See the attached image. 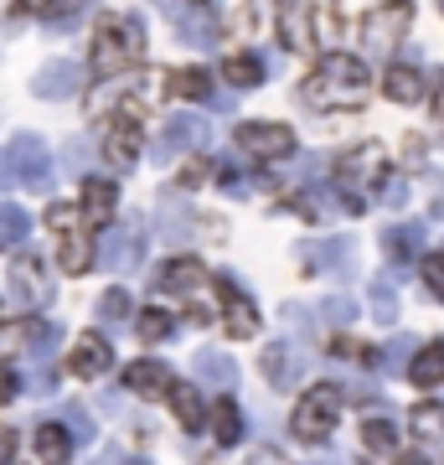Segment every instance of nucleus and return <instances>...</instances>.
Here are the masks:
<instances>
[{"label":"nucleus","instance_id":"nucleus-1","mask_svg":"<svg viewBox=\"0 0 444 465\" xmlns=\"http://www.w3.org/2000/svg\"><path fill=\"white\" fill-rule=\"evenodd\" d=\"M367 88H372L367 63L346 57V52H331V57L315 63L311 78L300 84V104H305V109H357Z\"/></svg>","mask_w":444,"mask_h":465},{"label":"nucleus","instance_id":"nucleus-2","mask_svg":"<svg viewBox=\"0 0 444 465\" xmlns=\"http://www.w3.org/2000/svg\"><path fill=\"white\" fill-rule=\"evenodd\" d=\"M145 57V26L134 16H99L94 32V73L99 78H124Z\"/></svg>","mask_w":444,"mask_h":465},{"label":"nucleus","instance_id":"nucleus-3","mask_svg":"<svg viewBox=\"0 0 444 465\" xmlns=\"http://www.w3.org/2000/svg\"><path fill=\"white\" fill-rule=\"evenodd\" d=\"M341 409H346L341 388H336V382H315L311 393L300 399V409H295V440H305V445H326L331 434H336Z\"/></svg>","mask_w":444,"mask_h":465},{"label":"nucleus","instance_id":"nucleus-4","mask_svg":"<svg viewBox=\"0 0 444 465\" xmlns=\"http://www.w3.org/2000/svg\"><path fill=\"white\" fill-rule=\"evenodd\" d=\"M47 228L57 238V269L67 274H88L94 269V238H88V223L78 217V207H52L47 213Z\"/></svg>","mask_w":444,"mask_h":465},{"label":"nucleus","instance_id":"nucleus-5","mask_svg":"<svg viewBox=\"0 0 444 465\" xmlns=\"http://www.w3.org/2000/svg\"><path fill=\"white\" fill-rule=\"evenodd\" d=\"M5 171L11 182L26 186V192H52V150L42 145V134L21 130L11 145H5Z\"/></svg>","mask_w":444,"mask_h":465},{"label":"nucleus","instance_id":"nucleus-6","mask_svg":"<svg viewBox=\"0 0 444 465\" xmlns=\"http://www.w3.org/2000/svg\"><path fill=\"white\" fill-rule=\"evenodd\" d=\"M409 21H413V5L409 0H388L378 11L362 16V52L367 57H393L409 36Z\"/></svg>","mask_w":444,"mask_h":465},{"label":"nucleus","instance_id":"nucleus-7","mask_svg":"<svg viewBox=\"0 0 444 465\" xmlns=\"http://www.w3.org/2000/svg\"><path fill=\"white\" fill-rule=\"evenodd\" d=\"M145 217L130 213L119 228H109L104 223V238H99V249H94V259H99V269H134L140 259H145Z\"/></svg>","mask_w":444,"mask_h":465},{"label":"nucleus","instance_id":"nucleus-8","mask_svg":"<svg viewBox=\"0 0 444 465\" xmlns=\"http://www.w3.org/2000/svg\"><path fill=\"white\" fill-rule=\"evenodd\" d=\"M5 280H11L16 311H47V305H52V269L42 264L36 253H21V259H11Z\"/></svg>","mask_w":444,"mask_h":465},{"label":"nucleus","instance_id":"nucleus-9","mask_svg":"<svg viewBox=\"0 0 444 465\" xmlns=\"http://www.w3.org/2000/svg\"><path fill=\"white\" fill-rule=\"evenodd\" d=\"M300 264H305V274L351 280L357 274V249H351V238H321V243H305L300 249Z\"/></svg>","mask_w":444,"mask_h":465},{"label":"nucleus","instance_id":"nucleus-10","mask_svg":"<svg viewBox=\"0 0 444 465\" xmlns=\"http://www.w3.org/2000/svg\"><path fill=\"white\" fill-rule=\"evenodd\" d=\"M176 36H182L186 47L197 52H212L217 42H222V21H217V11L207 5V0H197V5H176Z\"/></svg>","mask_w":444,"mask_h":465},{"label":"nucleus","instance_id":"nucleus-11","mask_svg":"<svg viewBox=\"0 0 444 465\" xmlns=\"http://www.w3.org/2000/svg\"><path fill=\"white\" fill-rule=\"evenodd\" d=\"M259 367H263V378H269V388L290 393V388L305 378V351H300L295 341H274V347L259 351Z\"/></svg>","mask_w":444,"mask_h":465},{"label":"nucleus","instance_id":"nucleus-12","mask_svg":"<svg viewBox=\"0 0 444 465\" xmlns=\"http://www.w3.org/2000/svg\"><path fill=\"white\" fill-rule=\"evenodd\" d=\"M238 145L259 161H284L295 150V130L290 124H238Z\"/></svg>","mask_w":444,"mask_h":465},{"label":"nucleus","instance_id":"nucleus-13","mask_svg":"<svg viewBox=\"0 0 444 465\" xmlns=\"http://www.w3.org/2000/svg\"><path fill=\"white\" fill-rule=\"evenodd\" d=\"M388 182V150L357 145L341 155V186H382Z\"/></svg>","mask_w":444,"mask_h":465},{"label":"nucleus","instance_id":"nucleus-14","mask_svg":"<svg viewBox=\"0 0 444 465\" xmlns=\"http://www.w3.org/2000/svg\"><path fill=\"white\" fill-rule=\"evenodd\" d=\"M109 367H114V347H109L99 331H83L78 341H73V357H67V372H73V378L94 382L99 372H109Z\"/></svg>","mask_w":444,"mask_h":465},{"label":"nucleus","instance_id":"nucleus-15","mask_svg":"<svg viewBox=\"0 0 444 465\" xmlns=\"http://www.w3.org/2000/svg\"><path fill=\"white\" fill-rule=\"evenodd\" d=\"M217 295H222V311H228V321H222V326H228V336L248 341V336L259 331V305H253V300H248L243 290H238V284L228 280V274L217 280Z\"/></svg>","mask_w":444,"mask_h":465},{"label":"nucleus","instance_id":"nucleus-16","mask_svg":"<svg viewBox=\"0 0 444 465\" xmlns=\"http://www.w3.org/2000/svg\"><path fill=\"white\" fill-rule=\"evenodd\" d=\"M202 145H207V119H202V114H171V119H165V134H161V150H155V155L171 161L176 150L192 155V150H202Z\"/></svg>","mask_w":444,"mask_h":465},{"label":"nucleus","instance_id":"nucleus-17","mask_svg":"<svg viewBox=\"0 0 444 465\" xmlns=\"http://www.w3.org/2000/svg\"><path fill=\"white\" fill-rule=\"evenodd\" d=\"M78 78L83 67L73 57H57V63H42L32 78V94L36 99H67V94H78Z\"/></svg>","mask_w":444,"mask_h":465},{"label":"nucleus","instance_id":"nucleus-18","mask_svg":"<svg viewBox=\"0 0 444 465\" xmlns=\"http://www.w3.org/2000/svg\"><path fill=\"white\" fill-rule=\"evenodd\" d=\"M155 223H161V238L165 243H192L197 238V213L186 207L176 192H165L161 207H155Z\"/></svg>","mask_w":444,"mask_h":465},{"label":"nucleus","instance_id":"nucleus-19","mask_svg":"<svg viewBox=\"0 0 444 465\" xmlns=\"http://www.w3.org/2000/svg\"><path fill=\"white\" fill-rule=\"evenodd\" d=\"M280 11V42L284 52H305L315 42L311 36V0H274Z\"/></svg>","mask_w":444,"mask_h":465},{"label":"nucleus","instance_id":"nucleus-20","mask_svg":"<svg viewBox=\"0 0 444 465\" xmlns=\"http://www.w3.org/2000/svg\"><path fill=\"white\" fill-rule=\"evenodd\" d=\"M114 207H119V186H114V182H104V176H88V182H83V207H78V217L88 223V228L114 223Z\"/></svg>","mask_w":444,"mask_h":465},{"label":"nucleus","instance_id":"nucleus-21","mask_svg":"<svg viewBox=\"0 0 444 465\" xmlns=\"http://www.w3.org/2000/svg\"><path fill=\"white\" fill-rule=\"evenodd\" d=\"M104 155H109V166H134L140 161V119L134 114H124V119H114L109 124V134H104Z\"/></svg>","mask_w":444,"mask_h":465},{"label":"nucleus","instance_id":"nucleus-22","mask_svg":"<svg viewBox=\"0 0 444 465\" xmlns=\"http://www.w3.org/2000/svg\"><path fill=\"white\" fill-rule=\"evenodd\" d=\"M171 367L155 362V357H145V362H134L130 372H124V393H140V399H165L171 393Z\"/></svg>","mask_w":444,"mask_h":465},{"label":"nucleus","instance_id":"nucleus-23","mask_svg":"<svg viewBox=\"0 0 444 465\" xmlns=\"http://www.w3.org/2000/svg\"><path fill=\"white\" fill-rule=\"evenodd\" d=\"M192 372H197V382H207L217 393H232L238 388V362H232L228 351H197L192 357Z\"/></svg>","mask_w":444,"mask_h":465},{"label":"nucleus","instance_id":"nucleus-24","mask_svg":"<svg viewBox=\"0 0 444 465\" xmlns=\"http://www.w3.org/2000/svg\"><path fill=\"white\" fill-rule=\"evenodd\" d=\"M202 280H207V274H202L197 259H165V264L155 269V290H165V295H192Z\"/></svg>","mask_w":444,"mask_h":465},{"label":"nucleus","instance_id":"nucleus-25","mask_svg":"<svg viewBox=\"0 0 444 465\" xmlns=\"http://www.w3.org/2000/svg\"><path fill=\"white\" fill-rule=\"evenodd\" d=\"M382 88H388V99L393 104H419L424 99V67L419 63H393L388 67V78H382Z\"/></svg>","mask_w":444,"mask_h":465},{"label":"nucleus","instance_id":"nucleus-26","mask_svg":"<svg viewBox=\"0 0 444 465\" xmlns=\"http://www.w3.org/2000/svg\"><path fill=\"white\" fill-rule=\"evenodd\" d=\"M419 388H439L444 382V341H429V347H413L409 367H403Z\"/></svg>","mask_w":444,"mask_h":465},{"label":"nucleus","instance_id":"nucleus-27","mask_svg":"<svg viewBox=\"0 0 444 465\" xmlns=\"http://www.w3.org/2000/svg\"><path fill=\"white\" fill-rule=\"evenodd\" d=\"M26 238H32V213L16 202H0V253L26 249Z\"/></svg>","mask_w":444,"mask_h":465},{"label":"nucleus","instance_id":"nucleus-28","mask_svg":"<svg viewBox=\"0 0 444 465\" xmlns=\"http://www.w3.org/2000/svg\"><path fill=\"white\" fill-rule=\"evenodd\" d=\"M419 243H424V228H419V223H398V228L382 232V253H388L393 264H413Z\"/></svg>","mask_w":444,"mask_h":465},{"label":"nucleus","instance_id":"nucleus-29","mask_svg":"<svg viewBox=\"0 0 444 465\" xmlns=\"http://www.w3.org/2000/svg\"><path fill=\"white\" fill-rule=\"evenodd\" d=\"M269 73H274V63H263V57H253V52H238V57L222 63V78H228L232 88H253V84H263Z\"/></svg>","mask_w":444,"mask_h":465},{"label":"nucleus","instance_id":"nucleus-30","mask_svg":"<svg viewBox=\"0 0 444 465\" xmlns=\"http://www.w3.org/2000/svg\"><path fill=\"white\" fill-rule=\"evenodd\" d=\"M36 455H42V460H67V455H73V434H67V424H57V419L36 424Z\"/></svg>","mask_w":444,"mask_h":465},{"label":"nucleus","instance_id":"nucleus-31","mask_svg":"<svg viewBox=\"0 0 444 465\" xmlns=\"http://www.w3.org/2000/svg\"><path fill=\"white\" fill-rule=\"evenodd\" d=\"M212 440H217V445H238V440H243V414H238V403H232V399H217V409H212Z\"/></svg>","mask_w":444,"mask_h":465},{"label":"nucleus","instance_id":"nucleus-32","mask_svg":"<svg viewBox=\"0 0 444 465\" xmlns=\"http://www.w3.org/2000/svg\"><path fill=\"white\" fill-rule=\"evenodd\" d=\"M362 445L372 450V455H393L398 450V424H393V414L382 419V414H372L362 424Z\"/></svg>","mask_w":444,"mask_h":465},{"label":"nucleus","instance_id":"nucleus-33","mask_svg":"<svg viewBox=\"0 0 444 465\" xmlns=\"http://www.w3.org/2000/svg\"><path fill=\"white\" fill-rule=\"evenodd\" d=\"M171 94H176V99H192V104H207V99H212V78H207L202 67L171 73Z\"/></svg>","mask_w":444,"mask_h":465},{"label":"nucleus","instance_id":"nucleus-34","mask_svg":"<svg viewBox=\"0 0 444 465\" xmlns=\"http://www.w3.org/2000/svg\"><path fill=\"white\" fill-rule=\"evenodd\" d=\"M171 403H176V419H182L186 434H202V424H207V414H202V399L192 393V388H176L171 382Z\"/></svg>","mask_w":444,"mask_h":465},{"label":"nucleus","instance_id":"nucleus-35","mask_svg":"<svg viewBox=\"0 0 444 465\" xmlns=\"http://www.w3.org/2000/svg\"><path fill=\"white\" fill-rule=\"evenodd\" d=\"M409 430L424 440V445H434V440H444V409L439 403H419L409 414Z\"/></svg>","mask_w":444,"mask_h":465},{"label":"nucleus","instance_id":"nucleus-36","mask_svg":"<svg viewBox=\"0 0 444 465\" xmlns=\"http://www.w3.org/2000/svg\"><path fill=\"white\" fill-rule=\"evenodd\" d=\"M99 316H104V326H109V331H124V326H130V295H124V290H104V300H99Z\"/></svg>","mask_w":444,"mask_h":465},{"label":"nucleus","instance_id":"nucleus-37","mask_svg":"<svg viewBox=\"0 0 444 465\" xmlns=\"http://www.w3.org/2000/svg\"><path fill=\"white\" fill-rule=\"evenodd\" d=\"M413 347H419L413 336H393V341L378 351V367L388 372V378H393V372H403V367H409V357H413Z\"/></svg>","mask_w":444,"mask_h":465},{"label":"nucleus","instance_id":"nucleus-38","mask_svg":"<svg viewBox=\"0 0 444 465\" xmlns=\"http://www.w3.org/2000/svg\"><path fill=\"white\" fill-rule=\"evenodd\" d=\"M372 316H378L382 326H393L398 321V290L388 280H372Z\"/></svg>","mask_w":444,"mask_h":465},{"label":"nucleus","instance_id":"nucleus-39","mask_svg":"<svg viewBox=\"0 0 444 465\" xmlns=\"http://www.w3.org/2000/svg\"><path fill=\"white\" fill-rule=\"evenodd\" d=\"M63 424H67V434H73V445H88V440H94V419H88V409H83V403H67L63 409Z\"/></svg>","mask_w":444,"mask_h":465},{"label":"nucleus","instance_id":"nucleus-40","mask_svg":"<svg viewBox=\"0 0 444 465\" xmlns=\"http://www.w3.org/2000/svg\"><path fill=\"white\" fill-rule=\"evenodd\" d=\"M171 331H176L171 311H140V336H145V341H165Z\"/></svg>","mask_w":444,"mask_h":465},{"label":"nucleus","instance_id":"nucleus-41","mask_svg":"<svg viewBox=\"0 0 444 465\" xmlns=\"http://www.w3.org/2000/svg\"><path fill=\"white\" fill-rule=\"evenodd\" d=\"M419 269H424V290L444 305V249H439V253H429V259H424Z\"/></svg>","mask_w":444,"mask_h":465},{"label":"nucleus","instance_id":"nucleus-42","mask_svg":"<svg viewBox=\"0 0 444 465\" xmlns=\"http://www.w3.org/2000/svg\"><path fill=\"white\" fill-rule=\"evenodd\" d=\"M321 316H326L331 326H346V321L357 316V300H351V295H331L326 305H321Z\"/></svg>","mask_w":444,"mask_h":465},{"label":"nucleus","instance_id":"nucleus-43","mask_svg":"<svg viewBox=\"0 0 444 465\" xmlns=\"http://www.w3.org/2000/svg\"><path fill=\"white\" fill-rule=\"evenodd\" d=\"M429 217L444 223V176L439 171H429Z\"/></svg>","mask_w":444,"mask_h":465},{"label":"nucleus","instance_id":"nucleus-44","mask_svg":"<svg viewBox=\"0 0 444 465\" xmlns=\"http://www.w3.org/2000/svg\"><path fill=\"white\" fill-rule=\"evenodd\" d=\"M16 388H21V372H16L11 362H0V403L16 399Z\"/></svg>","mask_w":444,"mask_h":465},{"label":"nucleus","instance_id":"nucleus-45","mask_svg":"<svg viewBox=\"0 0 444 465\" xmlns=\"http://www.w3.org/2000/svg\"><path fill=\"white\" fill-rule=\"evenodd\" d=\"M88 155H94V145H88V140H67V166H73V171L88 166Z\"/></svg>","mask_w":444,"mask_h":465},{"label":"nucleus","instance_id":"nucleus-46","mask_svg":"<svg viewBox=\"0 0 444 465\" xmlns=\"http://www.w3.org/2000/svg\"><path fill=\"white\" fill-rule=\"evenodd\" d=\"M382 197H388V207L398 213V207H409V186L403 182H382Z\"/></svg>","mask_w":444,"mask_h":465},{"label":"nucleus","instance_id":"nucleus-47","mask_svg":"<svg viewBox=\"0 0 444 465\" xmlns=\"http://www.w3.org/2000/svg\"><path fill=\"white\" fill-rule=\"evenodd\" d=\"M434 124L444 130V67L434 73Z\"/></svg>","mask_w":444,"mask_h":465},{"label":"nucleus","instance_id":"nucleus-48","mask_svg":"<svg viewBox=\"0 0 444 465\" xmlns=\"http://www.w3.org/2000/svg\"><path fill=\"white\" fill-rule=\"evenodd\" d=\"M207 182V161H192V166L182 171V186H202Z\"/></svg>","mask_w":444,"mask_h":465},{"label":"nucleus","instance_id":"nucleus-49","mask_svg":"<svg viewBox=\"0 0 444 465\" xmlns=\"http://www.w3.org/2000/svg\"><path fill=\"white\" fill-rule=\"evenodd\" d=\"M16 455V430H0V460H11Z\"/></svg>","mask_w":444,"mask_h":465},{"label":"nucleus","instance_id":"nucleus-50","mask_svg":"<svg viewBox=\"0 0 444 465\" xmlns=\"http://www.w3.org/2000/svg\"><path fill=\"white\" fill-rule=\"evenodd\" d=\"M439 5H444V0H439Z\"/></svg>","mask_w":444,"mask_h":465}]
</instances>
